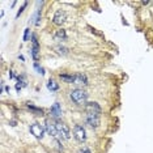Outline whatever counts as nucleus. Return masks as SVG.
<instances>
[{
	"label": "nucleus",
	"instance_id": "nucleus-15",
	"mask_svg": "<svg viewBox=\"0 0 153 153\" xmlns=\"http://www.w3.org/2000/svg\"><path fill=\"white\" fill-rule=\"evenodd\" d=\"M47 89L51 90V92H56V90H59V85H58L56 81L50 80V81L47 82Z\"/></svg>",
	"mask_w": 153,
	"mask_h": 153
},
{
	"label": "nucleus",
	"instance_id": "nucleus-14",
	"mask_svg": "<svg viewBox=\"0 0 153 153\" xmlns=\"http://www.w3.org/2000/svg\"><path fill=\"white\" fill-rule=\"evenodd\" d=\"M55 38L56 39H60V41H67V33L64 29H60L56 32V34H55Z\"/></svg>",
	"mask_w": 153,
	"mask_h": 153
},
{
	"label": "nucleus",
	"instance_id": "nucleus-4",
	"mask_svg": "<svg viewBox=\"0 0 153 153\" xmlns=\"http://www.w3.org/2000/svg\"><path fill=\"white\" fill-rule=\"evenodd\" d=\"M29 130H30V132H32V135L37 137L38 140H42L45 137V128L41 126L39 123H33V124H30V127H29Z\"/></svg>",
	"mask_w": 153,
	"mask_h": 153
},
{
	"label": "nucleus",
	"instance_id": "nucleus-11",
	"mask_svg": "<svg viewBox=\"0 0 153 153\" xmlns=\"http://www.w3.org/2000/svg\"><path fill=\"white\" fill-rule=\"evenodd\" d=\"M60 80H63L67 84H75L76 82V75H68V73H60Z\"/></svg>",
	"mask_w": 153,
	"mask_h": 153
},
{
	"label": "nucleus",
	"instance_id": "nucleus-8",
	"mask_svg": "<svg viewBox=\"0 0 153 153\" xmlns=\"http://www.w3.org/2000/svg\"><path fill=\"white\" fill-rule=\"evenodd\" d=\"M32 56H33V59L35 60H38L39 59V43H38V39H37V37L35 34H32Z\"/></svg>",
	"mask_w": 153,
	"mask_h": 153
},
{
	"label": "nucleus",
	"instance_id": "nucleus-13",
	"mask_svg": "<svg viewBox=\"0 0 153 153\" xmlns=\"http://www.w3.org/2000/svg\"><path fill=\"white\" fill-rule=\"evenodd\" d=\"M26 108L30 110V111H33L34 114L37 115H43V110H42L41 108H35V106H33V105H30V103H27L26 105Z\"/></svg>",
	"mask_w": 153,
	"mask_h": 153
},
{
	"label": "nucleus",
	"instance_id": "nucleus-12",
	"mask_svg": "<svg viewBox=\"0 0 153 153\" xmlns=\"http://www.w3.org/2000/svg\"><path fill=\"white\" fill-rule=\"evenodd\" d=\"M75 84H82V85H88V79L84 73H76V82Z\"/></svg>",
	"mask_w": 153,
	"mask_h": 153
},
{
	"label": "nucleus",
	"instance_id": "nucleus-5",
	"mask_svg": "<svg viewBox=\"0 0 153 153\" xmlns=\"http://www.w3.org/2000/svg\"><path fill=\"white\" fill-rule=\"evenodd\" d=\"M45 130H46V132H47L48 135L53 136V137H56L58 135H59L58 128H56V123L51 122L50 119H46L45 121Z\"/></svg>",
	"mask_w": 153,
	"mask_h": 153
},
{
	"label": "nucleus",
	"instance_id": "nucleus-18",
	"mask_svg": "<svg viewBox=\"0 0 153 153\" xmlns=\"http://www.w3.org/2000/svg\"><path fill=\"white\" fill-rule=\"evenodd\" d=\"M26 5H27V1H25V3H24V4H22V7H21L20 9H18V12H17L16 17H20V14H21V13H22V12H24V9L26 8Z\"/></svg>",
	"mask_w": 153,
	"mask_h": 153
},
{
	"label": "nucleus",
	"instance_id": "nucleus-7",
	"mask_svg": "<svg viewBox=\"0 0 153 153\" xmlns=\"http://www.w3.org/2000/svg\"><path fill=\"white\" fill-rule=\"evenodd\" d=\"M67 20V13L62 9H58L56 12L54 13V17H53V22L55 25H63Z\"/></svg>",
	"mask_w": 153,
	"mask_h": 153
},
{
	"label": "nucleus",
	"instance_id": "nucleus-25",
	"mask_svg": "<svg viewBox=\"0 0 153 153\" xmlns=\"http://www.w3.org/2000/svg\"><path fill=\"white\" fill-rule=\"evenodd\" d=\"M18 59H20V60H22V62H24V60H25V59H24V56H22V55H20V56H18Z\"/></svg>",
	"mask_w": 153,
	"mask_h": 153
},
{
	"label": "nucleus",
	"instance_id": "nucleus-9",
	"mask_svg": "<svg viewBox=\"0 0 153 153\" xmlns=\"http://www.w3.org/2000/svg\"><path fill=\"white\" fill-rule=\"evenodd\" d=\"M85 122H87V124L92 128H97L100 126V117H97V115H93V114H87V118H85Z\"/></svg>",
	"mask_w": 153,
	"mask_h": 153
},
{
	"label": "nucleus",
	"instance_id": "nucleus-24",
	"mask_svg": "<svg viewBox=\"0 0 153 153\" xmlns=\"http://www.w3.org/2000/svg\"><path fill=\"white\" fill-rule=\"evenodd\" d=\"M11 126H12V127L16 126V121H11Z\"/></svg>",
	"mask_w": 153,
	"mask_h": 153
},
{
	"label": "nucleus",
	"instance_id": "nucleus-10",
	"mask_svg": "<svg viewBox=\"0 0 153 153\" xmlns=\"http://www.w3.org/2000/svg\"><path fill=\"white\" fill-rule=\"evenodd\" d=\"M50 114L53 118H59L62 117V108H60V105L58 102H55L53 106H51L50 109Z\"/></svg>",
	"mask_w": 153,
	"mask_h": 153
},
{
	"label": "nucleus",
	"instance_id": "nucleus-17",
	"mask_svg": "<svg viewBox=\"0 0 153 153\" xmlns=\"http://www.w3.org/2000/svg\"><path fill=\"white\" fill-rule=\"evenodd\" d=\"M34 68L37 69V71H38V73H41V75H45V73H46V72H45V68H42V67L39 66V64L37 63V62L34 63Z\"/></svg>",
	"mask_w": 153,
	"mask_h": 153
},
{
	"label": "nucleus",
	"instance_id": "nucleus-19",
	"mask_svg": "<svg viewBox=\"0 0 153 153\" xmlns=\"http://www.w3.org/2000/svg\"><path fill=\"white\" fill-rule=\"evenodd\" d=\"M29 34H30V29H25V33H24V41H27L29 39Z\"/></svg>",
	"mask_w": 153,
	"mask_h": 153
},
{
	"label": "nucleus",
	"instance_id": "nucleus-23",
	"mask_svg": "<svg viewBox=\"0 0 153 153\" xmlns=\"http://www.w3.org/2000/svg\"><path fill=\"white\" fill-rule=\"evenodd\" d=\"M9 77H11V79H14V73H13V71H11V73H9Z\"/></svg>",
	"mask_w": 153,
	"mask_h": 153
},
{
	"label": "nucleus",
	"instance_id": "nucleus-2",
	"mask_svg": "<svg viewBox=\"0 0 153 153\" xmlns=\"http://www.w3.org/2000/svg\"><path fill=\"white\" fill-rule=\"evenodd\" d=\"M73 137L79 143L87 141V131H85V128L81 124H75V127H73Z\"/></svg>",
	"mask_w": 153,
	"mask_h": 153
},
{
	"label": "nucleus",
	"instance_id": "nucleus-3",
	"mask_svg": "<svg viewBox=\"0 0 153 153\" xmlns=\"http://www.w3.org/2000/svg\"><path fill=\"white\" fill-rule=\"evenodd\" d=\"M85 111H87V114H93L100 117L101 113H102V109H101L98 102H87L85 103Z\"/></svg>",
	"mask_w": 153,
	"mask_h": 153
},
{
	"label": "nucleus",
	"instance_id": "nucleus-16",
	"mask_svg": "<svg viewBox=\"0 0 153 153\" xmlns=\"http://www.w3.org/2000/svg\"><path fill=\"white\" fill-rule=\"evenodd\" d=\"M34 20H35V25L38 26L39 25V21H41V9H37V12H35V14H34Z\"/></svg>",
	"mask_w": 153,
	"mask_h": 153
},
{
	"label": "nucleus",
	"instance_id": "nucleus-21",
	"mask_svg": "<svg viewBox=\"0 0 153 153\" xmlns=\"http://www.w3.org/2000/svg\"><path fill=\"white\" fill-rule=\"evenodd\" d=\"M58 50H60V51H59V53L67 54V48H64V47H58Z\"/></svg>",
	"mask_w": 153,
	"mask_h": 153
},
{
	"label": "nucleus",
	"instance_id": "nucleus-1",
	"mask_svg": "<svg viewBox=\"0 0 153 153\" xmlns=\"http://www.w3.org/2000/svg\"><path fill=\"white\" fill-rule=\"evenodd\" d=\"M69 97L77 105H82V103H87L88 100V93L84 92L82 89H73L71 93H69Z\"/></svg>",
	"mask_w": 153,
	"mask_h": 153
},
{
	"label": "nucleus",
	"instance_id": "nucleus-6",
	"mask_svg": "<svg viewBox=\"0 0 153 153\" xmlns=\"http://www.w3.org/2000/svg\"><path fill=\"white\" fill-rule=\"evenodd\" d=\"M56 128H58V132H59L60 137H64V139H69L71 137V131H69V127L66 123L56 122Z\"/></svg>",
	"mask_w": 153,
	"mask_h": 153
},
{
	"label": "nucleus",
	"instance_id": "nucleus-20",
	"mask_svg": "<svg viewBox=\"0 0 153 153\" xmlns=\"http://www.w3.org/2000/svg\"><path fill=\"white\" fill-rule=\"evenodd\" d=\"M79 153H90V151L88 148H82V149H80L79 151Z\"/></svg>",
	"mask_w": 153,
	"mask_h": 153
},
{
	"label": "nucleus",
	"instance_id": "nucleus-22",
	"mask_svg": "<svg viewBox=\"0 0 153 153\" xmlns=\"http://www.w3.org/2000/svg\"><path fill=\"white\" fill-rule=\"evenodd\" d=\"M21 88H22V87H21L20 84H16V90H17V92H20V90H21Z\"/></svg>",
	"mask_w": 153,
	"mask_h": 153
}]
</instances>
